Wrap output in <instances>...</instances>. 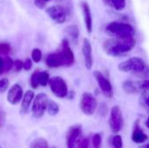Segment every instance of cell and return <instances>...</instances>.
<instances>
[{"label": "cell", "mask_w": 149, "mask_h": 148, "mask_svg": "<svg viewBox=\"0 0 149 148\" xmlns=\"http://www.w3.org/2000/svg\"><path fill=\"white\" fill-rule=\"evenodd\" d=\"M47 15L57 24H64L67 20L68 10L67 9L60 4L50 6L46 9Z\"/></svg>", "instance_id": "30bf717a"}, {"label": "cell", "mask_w": 149, "mask_h": 148, "mask_svg": "<svg viewBox=\"0 0 149 148\" xmlns=\"http://www.w3.org/2000/svg\"><path fill=\"white\" fill-rule=\"evenodd\" d=\"M10 51V45L8 43H0V54L7 56Z\"/></svg>", "instance_id": "83f0119b"}, {"label": "cell", "mask_w": 149, "mask_h": 148, "mask_svg": "<svg viewBox=\"0 0 149 148\" xmlns=\"http://www.w3.org/2000/svg\"><path fill=\"white\" fill-rule=\"evenodd\" d=\"M80 7L82 10V14H83L86 31L89 34H91L93 32V14L91 11V8L86 1H82L80 3Z\"/></svg>", "instance_id": "5bb4252c"}, {"label": "cell", "mask_w": 149, "mask_h": 148, "mask_svg": "<svg viewBox=\"0 0 149 148\" xmlns=\"http://www.w3.org/2000/svg\"><path fill=\"white\" fill-rule=\"evenodd\" d=\"M13 68L15 70V72H19L21 71L22 68H24V62L19 60V59H17L14 61V65H13Z\"/></svg>", "instance_id": "f546056e"}, {"label": "cell", "mask_w": 149, "mask_h": 148, "mask_svg": "<svg viewBox=\"0 0 149 148\" xmlns=\"http://www.w3.org/2000/svg\"><path fill=\"white\" fill-rule=\"evenodd\" d=\"M79 107L84 114L91 116L95 113L98 107V101L92 93L84 92L80 99Z\"/></svg>", "instance_id": "52a82bcc"}, {"label": "cell", "mask_w": 149, "mask_h": 148, "mask_svg": "<svg viewBox=\"0 0 149 148\" xmlns=\"http://www.w3.org/2000/svg\"><path fill=\"white\" fill-rule=\"evenodd\" d=\"M145 103H146V105H147L148 106H149V96L146 98V99H145Z\"/></svg>", "instance_id": "e575fe53"}, {"label": "cell", "mask_w": 149, "mask_h": 148, "mask_svg": "<svg viewBox=\"0 0 149 148\" xmlns=\"http://www.w3.org/2000/svg\"><path fill=\"white\" fill-rule=\"evenodd\" d=\"M93 76L99 85L100 89L101 90L102 93L104 94V96L108 99L113 98V85H112V83L110 82V80L100 71H95L93 72Z\"/></svg>", "instance_id": "8fae6325"}, {"label": "cell", "mask_w": 149, "mask_h": 148, "mask_svg": "<svg viewBox=\"0 0 149 148\" xmlns=\"http://www.w3.org/2000/svg\"><path fill=\"white\" fill-rule=\"evenodd\" d=\"M136 45V40L132 38H114L107 39L103 44L105 52L112 57H120L130 52Z\"/></svg>", "instance_id": "7a4b0ae2"}, {"label": "cell", "mask_w": 149, "mask_h": 148, "mask_svg": "<svg viewBox=\"0 0 149 148\" xmlns=\"http://www.w3.org/2000/svg\"><path fill=\"white\" fill-rule=\"evenodd\" d=\"M38 84L42 86H46L50 81V75L47 72H38Z\"/></svg>", "instance_id": "7402d4cb"}, {"label": "cell", "mask_w": 149, "mask_h": 148, "mask_svg": "<svg viewBox=\"0 0 149 148\" xmlns=\"http://www.w3.org/2000/svg\"><path fill=\"white\" fill-rule=\"evenodd\" d=\"M13 65H14V61L10 57L5 56L3 58V68H4V72H10L13 68Z\"/></svg>", "instance_id": "cb8c5ba5"}, {"label": "cell", "mask_w": 149, "mask_h": 148, "mask_svg": "<svg viewBox=\"0 0 149 148\" xmlns=\"http://www.w3.org/2000/svg\"><path fill=\"white\" fill-rule=\"evenodd\" d=\"M118 69L122 72H130L144 79H149L148 65L139 57H133L121 62L118 65Z\"/></svg>", "instance_id": "3957f363"}, {"label": "cell", "mask_w": 149, "mask_h": 148, "mask_svg": "<svg viewBox=\"0 0 149 148\" xmlns=\"http://www.w3.org/2000/svg\"><path fill=\"white\" fill-rule=\"evenodd\" d=\"M79 148H90V140L89 138H82Z\"/></svg>", "instance_id": "1f68e13d"}, {"label": "cell", "mask_w": 149, "mask_h": 148, "mask_svg": "<svg viewBox=\"0 0 149 148\" xmlns=\"http://www.w3.org/2000/svg\"><path fill=\"white\" fill-rule=\"evenodd\" d=\"M82 54L84 57L85 66L87 70H91L93 65V48L91 42L87 38H84L82 42Z\"/></svg>", "instance_id": "4fadbf2b"}, {"label": "cell", "mask_w": 149, "mask_h": 148, "mask_svg": "<svg viewBox=\"0 0 149 148\" xmlns=\"http://www.w3.org/2000/svg\"><path fill=\"white\" fill-rule=\"evenodd\" d=\"M34 92L29 90L27 91L24 95V98H23V100H22V105H21V109H20V112L22 114H25L26 113H28V110H29V107H30V105L31 103L32 102L33 99H34Z\"/></svg>", "instance_id": "e0dca14e"}, {"label": "cell", "mask_w": 149, "mask_h": 148, "mask_svg": "<svg viewBox=\"0 0 149 148\" xmlns=\"http://www.w3.org/2000/svg\"><path fill=\"white\" fill-rule=\"evenodd\" d=\"M82 127L79 125L72 126L66 134L67 148H79V145L82 140Z\"/></svg>", "instance_id": "7c38bea8"}, {"label": "cell", "mask_w": 149, "mask_h": 148, "mask_svg": "<svg viewBox=\"0 0 149 148\" xmlns=\"http://www.w3.org/2000/svg\"><path fill=\"white\" fill-rule=\"evenodd\" d=\"M124 120L120 107L114 106L112 107L109 117V126L113 134H118L123 128Z\"/></svg>", "instance_id": "5b68a950"}, {"label": "cell", "mask_w": 149, "mask_h": 148, "mask_svg": "<svg viewBox=\"0 0 149 148\" xmlns=\"http://www.w3.org/2000/svg\"><path fill=\"white\" fill-rule=\"evenodd\" d=\"M38 72H39V71L38 70H37V71H35L32 74H31V80H30V82H31V86L33 88V89H36V88H38Z\"/></svg>", "instance_id": "4316f807"}, {"label": "cell", "mask_w": 149, "mask_h": 148, "mask_svg": "<svg viewBox=\"0 0 149 148\" xmlns=\"http://www.w3.org/2000/svg\"><path fill=\"white\" fill-rule=\"evenodd\" d=\"M32 67V62L30 58H26L24 62V69L25 71H29L31 70Z\"/></svg>", "instance_id": "d6a6232c"}, {"label": "cell", "mask_w": 149, "mask_h": 148, "mask_svg": "<svg viewBox=\"0 0 149 148\" xmlns=\"http://www.w3.org/2000/svg\"><path fill=\"white\" fill-rule=\"evenodd\" d=\"M123 90L128 94H137L141 92H149V79L142 80H126L122 84Z\"/></svg>", "instance_id": "8992f818"}, {"label": "cell", "mask_w": 149, "mask_h": 148, "mask_svg": "<svg viewBox=\"0 0 149 148\" xmlns=\"http://www.w3.org/2000/svg\"><path fill=\"white\" fill-rule=\"evenodd\" d=\"M47 111H48V113L51 116H55L59 112V106H58V105L55 101L49 100L48 106H47Z\"/></svg>", "instance_id": "603a6c76"}, {"label": "cell", "mask_w": 149, "mask_h": 148, "mask_svg": "<svg viewBox=\"0 0 149 148\" xmlns=\"http://www.w3.org/2000/svg\"><path fill=\"white\" fill-rule=\"evenodd\" d=\"M49 86L52 93L59 99H64L68 96V88L65 81L61 77H53L50 79Z\"/></svg>", "instance_id": "9c48e42d"}, {"label": "cell", "mask_w": 149, "mask_h": 148, "mask_svg": "<svg viewBox=\"0 0 149 148\" xmlns=\"http://www.w3.org/2000/svg\"><path fill=\"white\" fill-rule=\"evenodd\" d=\"M4 72V68H3V58H1L0 56V75Z\"/></svg>", "instance_id": "836d02e7"}, {"label": "cell", "mask_w": 149, "mask_h": 148, "mask_svg": "<svg viewBox=\"0 0 149 148\" xmlns=\"http://www.w3.org/2000/svg\"><path fill=\"white\" fill-rule=\"evenodd\" d=\"M22 97H23V88L21 87L20 85L15 84L10 88L8 92L7 100L11 105H17L20 102Z\"/></svg>", "instance_id": "9a60e30c"}, {"label": "cell", "mask_w": 149, "mask_h": 148, "mask_svg": "<svg viewBox=\"0 0 149 148\" xmlns=\"http://www.w3.org/2000/svg\"><path fill=\"white\" fill-rule=\"evenodd\" d=\"M146 126H148V128L149 129V117L148 118V120H147V122H146Z\"/></svg>", "instance_id": "d590c367"}, {"label": "cell", "mask_w": 149, "mask_h": 148, "mask_svg": "<svg viewBox=\"0 0 149 148\" xmlns=\"http://www.w3.org/2000/svg\"><path fill=\"white\" fill-rule=\"evenodd\" d=\"M54 148H55V147H54Z\"/></svg>", "instance_id": "74e56055"}, {"label": "cell", "mask_w": 149, "mask_h": 148, "mask_svg": "<svg viewBox=\"0 0 149 148\" xmlns=\"http://www.w3.org/2000/svg\"><path fill=\"white\" fill-rule=\"evenodd\" d=\"M49 145L45 139L37 138L30 144V148H48Z\"/></svg>", "instance_id": "44dd1931"}, {"label": "cell", "mask_w": 149, "mask_h": 148, "mask_svg": "<svg viewBox=\"0 0 149 148\" xmlns=\"http://www.w3.org/2000/svg\"><path fill=\"white\" fill-rule=\"evenodd\" d=\"M102 143V138L100 133H95L92 138V145L93 148H100Z\"/></svg>", "instance_id": "d4e9b609"}, {"label": "cell", "mask_w": 149, "mask_h": 148, "mask_svg": "<svg viewBox=\"0 0 149 148\" xmlns=\"http://www.w3.org/2000/svg\"><path fill=\"white\" fill-rule=\"evenodd\" d=\"M52 0H34V3L35 5L39 8V9H44L47 3H49Z\"/></svg>", "instance_id": "4dcf8cb0"}, {"label": "cell", "mask_w": 149, "mask_h": 148, "mask_svg": "<svg viewBox=\"0 0 149 148\" xmlns=\"http://www.w3.org/2000/svg\"><path fill=\"white\" fill-rule=\"evenodd\" d=\"M106 32L114 38H134L135 30L128 23L113 21L106 25Z\"/></svg>", "instance_id": "277c9868"}, {"label": "cell", "mask_w": 149, "mask_h": 148, "mask_svg": "<svg viewBox=\"0 0 149 148\" xmlns=\"http://www.w3.org/2000/svg\"><path fill=\"white\" fill-rule=\"evenodd\" d=\"M140 148H149V143L147 144V145H145V146H143V147H141Z\"/></svg>", "instance_id": "8d00e7d4"}, {"label": "cell", "mask_w": 149, "mask_h": 148, "mask_svg": "<svg viewBox=\"0 0 149 148\" xmlns=\"http://www.w3.org/2000/svg\"><path fill=\"white\" fill-rule=\"evenodd\" d=\"M31 58L35 63H39L42 59V52L38 48H35L31 51Z\"/></svg>", "instance_id": "484cf974"}, {"label": "cell", "mask_w": 149, "mask_h": 148, "mask_svg": "<svg viewBox=\"0 0 149 148\" xmlns=\"http://www.w3.org/2000/svg\"><path fill=\"white\" fill-rule=\"evenodd\" d=\"M74 62V53L70 47L69 41L66 38L62 40L59 50H58L56 52H52L47 55L45 59L46 65L51 68H57L60 66L69 67L72 66Z\"/></svg>", "instance_id": "6da1fadb"}, {"label": "cell", "mask_w": 149, "mask_h": 148, "mask_svg": "<svg viewBox=\"0 0 149 148\" xmlns=\"http://www.w3.org/2000/svg\"><path fill=\"white\" fill-rule=\"evenodd\" d=\"M148 137L144 133V131L141 128L140 121L136 120L134 125L133 132H132V140L136 144H142L148 140Z\"/></svg>", "instance_id": "2e32d148"}, {"label": "cell", "mask_w": 149, "mask_h": 148, "mask_svg": "<svg viewBox=\"0 0 149 148\" xmlns=\"http://www.w3.org/2000/svg\"><path fill=\"white\" fill-rule=\"evenodd\" d=\"M110 146L112 148H123V140L120 134H113L110 138Z\"/></svg>", "instance_id": "ffe728a7"}, {"label": "cell", "mask_w": 149, "mask_h": 148, "mask_svg": "<svg viewBox=\"0 0 149 148\" xmlns=\"http://www.w3.org/2000/svg\"><path fill=\"white\" fill-rule=\"evenodd\" d=\"M9 79L4 78L0 79V92H4L9 87Z\"/></svg>", "instance_id": "f1b7e54d"}, {"label": "cell", "mask_w": 149, "mask_h": 148, "mask_svg": "<svg viewBox=\"0 0 149 148\" xmlns=\"http://www.w3.org/2000/svg\"><path fill=\"white\" fill-rule=\"evenodd\" d=\"M65 32L72 39L73 43H77L79 39V30L76 24H72V25L67 26L65 29Z\"/></svg>", "instance_id": "d6986e66"}, {"label": "cell", "mask_w": 149, "mask_h": 148, "mask_svg": "<svg viewBox=\"0 0 149 148\" xmlns=\"http://www.w3.org/2000/svg\"><path fill=\"white\" fill-rule=\"evenodd\" d=\"M49 99L45 93H38L31 107V113L32 116L36 119H40L45 114V111L47 110Z\"/></svg>", "instance_id": "ba28073f"}, {"label": "cell", "mask_w": 149, "mask_h": 148, "mask_svg": "<svg viewBox=\"0 0 149 148\" xmlns=\"http://www.w3.org/2000/svg\"><path fill=\"white\" fill-rule=\"evenodd\" d=\"M103 3L112 9L119 11L124 10L127 4L126 0H103Z\"/></svg>", "instance_id": "ac0fdd59"}]
</instances>
